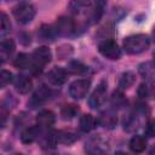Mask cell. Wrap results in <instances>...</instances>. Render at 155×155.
Masks as SVG:
<instances>
[{
    "mask_svg": "<svg viewBox=\"0 0 155 155\" xmlns=\"http://www.w3.org/2000/svg\"><path fill=\"white\" fill-rule=\"evenodd\" d=\"M150 39L145 34H134L125 38L124 48L130 54H138L149 48Z\"/></svg>",
    "mask_w": 155,
    "mask_h": 155,
    "instance_id": "cell-1",
    "label": "cell"
},
{
    "mask_svg": "<svg viewBox=\"0 0 155 155\" xmlns=\"http://www.w3.org/2000/svg\"><path fill=\"white\" fill-rule=\"evenodd\" d=\"M110 150V143L108 138L102 134L92 136L85 143V151L87 155H107Z\"/></svg>",
    "mask_w": 155,
    "mask_h": 155,
    "instance_id": "cell-2",
    "label": "cell"
},
{
    "mask_svg": "<svg viewBox=\"0 0 155 155\" xmlns=\"http://www.w3.org/2000/svg\"><path fill=\"white\" fill-rule=\"evenodd\" d=\"M51 58H52V53H51L48 47H46V46L38 47L31 54V68H30V70L34 74L40 73L44 69V67L51 62Z\"/></svg>",
    "mask_w": 155,
    "mask_h": 155,
    "instance_id": "cell-3",
    "label": "cell"
},
{
    "mask_svg": "<svg viewBox=\"0 0 155 155\" xmlns=\"http://www.w3.org/2000/svg\"><path fill=\"white\" fill-rule=\"evenodd\" d=\"M13 17L17 19V22L22 23V24H27V23H30L34 17H35V7L29 4V2H19L17 4L13 10Z\"/></svg>",
    "mask_w": 155,
    "mask_h": 155,
    "instance_id": "cell-4",
    "label": "cell"
},
{
    "mask_svg": "<svg viewBox=\"0 0 155 155\" xmlns=\"http://www.w3.org/2000/svg\"><path fill=\"white\" fill-rule=\"evenodd\" d=\"M98 51L102 56L109 59H119L121 57V48L111 39H105L101 41L98 45Z\"/></svg>",
    "mask_w": 155,
    "mask_h": 155,
    "instance_id": "cell-5",
    "label": "cell"
},
{
    "mask_svg": "<svg viewBox=\"0 0 155 155\" xmlns=\"http://www.w3.org/2000/svg\"><path fill=\"white\" fill-rule=\"evenodd\" d=\"M90 87H91L90 79H78L69 85V94L74 99H81L86 97Z\"/></svg>",
    "mask_w": 155,
    "mask_h": 155,
    "instance_id": "cell-6",
    "label": "cell"
},
{
    "mask_svg": "<svg viewBox=\"0 0 155 155\" xmlns=\"http://www.w3.org/2000/svg\"><path fill=\"white\" fill-rule=\"evenodd\" d=\"M107 90H108V84L105 81H101L96 90L92 92V94L88 98V104L91 108L97 109L99 108L107 99Z\"/></svg>",
    "mask_w": 155,
    "mask_h": 155,
    "instance_id": "cell-7",
    "label": "cell"
},
{
    "mask_svg": "<svg viewBox=\"0 0 155 155\" xmlns=\"http://www.w3.org/2000/svg\"><path fill=\"white\" fill-rule=\"evenodd\" d=\"M104 6L105 2L104 1H96V2H90L87 10L85 11V17H86V22L88 24H94L97 23L104 11Z\"/></svg>",
    "mask_w": 155,
    "mask_h": 155,
    "instance_id": "cell-8",
    "label": "cell"
},
{
    "mask_svg": "<svg viewBox=\"0 0 155 155\" xmlns=\"http://www.w3.org/2000/svg\"><path fill=\"white\" fill-rule=\"evenodd\" d=\"M54 28H56L57 34L62 35V36L73 35L76 30V25H75L74 19H71L70 17H65V16H62L57 19Z\"/></svg>",
    "mask_w": 155,
    "mask_h": 155,
    "instance_id": "cell-9",
    "label": "cell"
},
{
    "mask_svg": "<svg viewBox=\"0 0 155 155\" xmlns=\"http://www.w3.org/2000/svg\"><path fill=\"white\" fill-rule=\"evenodd\" d=\"M46 79L53 86H62L67 81V70L61 67H53L46 74Z\"/></svg>",
    "mask_w": 155,
    "mask_h": 155,
    "instance_id": "cell-10",
    "label": "cell"
},
{
    "mask_svg": "<svg viewBox=\"0 0 155 155\" xmlns=\"http://www.w3.org/2000/svg\"><path fill=\"white\" fill-rule=\"evenodd\" d=\"M98 124L105 128H114L117 124V116H116V113L113 111L111 109H108V110H104L101 113L99 117H98Z\"/></svg>",
    "mask_w": 155,
    "mask_h": 155,
    "instance_id": "cell-11",
    "label": "cell"
},
{
    "mask_svg": "<svg viewBox=\"0 0 155 155\" xmlns=\"http://www.w3.org/2000/svg\"><path fill=\"white\" fill-rule=\"evenodd\" d=\"M50 97H51V91H50V88H47L46 86L42 85V86H40V87L33 93V97H31L29 104L34 108V107H36V105H39V104H42V103H45L46 101H48Z\"/></svg>",
    "mask_w": 155,
    "mask_h": 155,
    "instance_id": "cell-12",
    "label": "cell"
},
{
    "mask_svg": "<svg viewBox=\"0 0 155 155\" xmlns=\"http://www.w3.org/2000/svg\"><path fill=\"white\" fill-rule=\"evenodd\" d=\"M54 114L51 110H41L36 115V122L40 128H50L54 124Z\"/></svg>",
    "mask_w": 155,
    "mask_h": 155,
    "instance_id": "cell-13",
    "label": "cell"
},
{
    "mask_svg": "<svg viewBox=\"0 0 155 155\" xmlns=\"http://www.w3.org/2000/svg\"><path fill=\"white\" fill-rule=\"evenodd\" d=\"M41 130L39 126H33V127H28L25 128L22 134H21V140L24 143V144H30L33 142H35L36 139L40 138L41 136Z\"/></svg>",
    "mask_w": 155,
    "mask_h": 155,
    "instance_id": "cell-14",
    "label": "cell"
},
{
    "mask_svg": "<svg viewBox=\"0 0 155 155\" xmlns=\"http://www.w3.org/2000/svg\"><path fill=\"white\" fill-rule=\"evenodd\" d=\"M15 87H16L17 92H19L22 94H25V93H28L31 90L33 82H31V80L28 76L21 74V75L17 76V79L15 81Z\"/></svg>",
    "mask_w": 155,
    "mask_h": 155,
    "instance_id": "cell-15",
    "label": "cell"
},
{
    "mask_svg": "<svg viewBox=\"0 0 155 155\" xmlns=\"http://www.w3.org/2000/svg\"><path fill=\"white\" fill-rule=\"evenodd\" d=\"M98 124V121L94 119V116L93 115H91V114H84L81 117H80V121H79V127H80V130L82 131V132H90V131H92L94 127H96V125Z\"/></svg>",
    "mask_w": 155,
    "mask_h": 155,
    "instance_id": "cell-16",
    "label": "cell"
},
{
    "mask_svg": "<svg viewBox=\"0 0 155 155\" xmlns=\"http://www.w3.org/2000/svg\"><path fill=\"white\" fill-rule=\"evenodd\" d=\"M147 148V140L143 136H139V134H136L131 138L130 140V149L133 151V153H142Z\"/></svg>",
    "mask_w": 155,
    "mask_h": 155,
    "instance_id": "cell-17",
    "label": "cell"
},
{
    "mask_svg": "<svg viewBox=\"0 0 155 155\" xmlns=\"http://www.w3.org/2000/svg\"><path fill=\"white\" fill-rule=\"evenodd\" d=\"M15 51V42L11 39H5L1 41L0 46V54H1V61L5 62Z\"/></svg>",
    "mask_w": 155,
    "mask_h": 155,
    "instance_id": "cell-18",
    "label": "cell"
},
{
    "mask_svg": "<svg viewBox=\"0 0 155 155\" xmlns=\"http://www.w3.org/2000/svg\"><path fill=\"white\" fill-rule=\"evenodd\" d=\"M13 64L18 69H30L31 68V56H29L27 53H19L15 58Z\"/></svg>",
    "mask_w": 155,
    "mask_h": 155,
    "instance_id": "cell-19",
    "label": "cell"
},
{
    "mask_svg": "<svg viewBox=\"0 0 155 155\" xmlns=\"http://www.w3.org/2000/svg\"><path fill=\"white\" fill-rule=\"evenodd\" d=\"M78 114H79V107L75 104H67L61 110V116L65 121L73 120Z\"/></svg>",
    "mask_w": 155,
    "mask_h": 155,
    "instance_id": "cell-20",
    "label": "cell"
},
{
    "mask_svg": "<svg viewBox=\"0 0 155 155\" xmlns=\"http://www.w3.org/2000/svg\"><path fill=\"white\" fill-rule=\"evenodd\" d=\"M57 31L54 25H42L39 30V36L41 38V40H46V41H52L54 40V38L57 36Z\"/></svg>",
    "mask_w": 155,
    "mask_h": 155,
    "instance_id": "cell-21",
    "label": "cell"
},
{
    "mask_svg": "<svg viewBox=\"0 0 155 155\" xmlns=\"http://www.w3.org/2000/svg\"><path fill=\"white\" fill-rule=\"evenodd\" d=\"M57 138H58V143L62 144H73L74 142L78 140V134L71 132V131H59L57 132Z\"/></svg>",
    "mask_w": 155,
    "mask_h": 155,
    "instance_id": "cell-22",
    "label": "cell"
},
{
    "mask_svg": "<svg viewBox=\"0 0 155 155\" xmlns=\"http://www.w3.org/2000/svg\"><path fill=\"white\" fill-rule=\"evenodd\" d=\"M136 81V76L131 71H125L121 76H120V80H119V87L120 90H127L130 88Z\"/></svg>",
    "mask_w": 155,
    "mask_h": 155,
    "instance_id": "cell-23",
    "label": "cell"
},
{
    "mask_svg": "<svg viewBox=\"0 0 155 155\" xmlns=\"http://www.w3.org/2000/svg\"><path fill=\"white\" fill-rule=\"evenodd\" d=\"M40 138H41V144L45 148H54L58 143L57 132H47V133L40 136Z\"/></svg>",
    "mask_w": 155,
    "mask_h": 155,
    "instance_id": "cell-24",
    "label": "cell"
},
{
    "mask_svg": "<svg viewBox=\"0 0 155 155\" xmlns=\"http://www.w3.org/2000/svg\"><path fill=\"white\" fill-rule=\"evenodd\" d=\"M139 73L144 78L155 79V64L153 63H143L139 65Z\"/></svg>",
    "mask_w": 155,
    "mask_h": 155,
    "instance_id": "cell-25",
    "label": "cell"
},
{
    "mask_svg": "<svg viewBox=\"0 0 155 155\" xmlns=\"http://www.w3.org/2000/svg\"><path fill=\"white\" fill-rule=\"evenodd\" d=\"M68 71L71 74H82V73L87 71V67L84 65L79 61H71L68 64Z\"/></svg>",
    "mask_w": 155,
    "mask_h": 155,
    "instance_id": "cell-26",
    "label": "cell"
},
{
    "mask_svg": "<svg viewBox=\"0 0 155 155\" xmlns=\"http://www.w3.org/2000/svg\"><path fill=\"white\" fill-rule=\"evenodd\" d=\"M10 30H11L10 19H8V17L5 12H1L0 13V34L4 36L7 33H10Z\"/></svg>",
    "mask_w": 155,
    "mask_h": 155,
    "instance_id": "cell-27",
    "label": "cell"
},
{
    "mask_svg": "<svg viewBox=\"0 0 155 155\" xmlns=\"http://www.w3.org/2000/svg\"><path fill=\"white\" fill-rule=\"evenodd\" d=\"M125 103H126V99H125L124 94L120 91H115L113 93V97H111V104L116 108H121Z\"/></svg>",
    "mask_w": 155,
    "mask_h": 155,
    "instance_id": "cell-28",
    "label": "cell"
},
{
    "mask_svg": "<svg viewBox=\"0 0 155 155\" xmlns=\"http://www.w3.org/2000/svg\"><path fill=\"white\" fill-rule=\"evenodd\" d=\"M11 81H12V74L7 70H2L1 75H0V87L5 88Z\"/></svg>",
    "mask_w": 155,
    "mask_h": 155,
    "instance_id": "cell-29",
    "label": "cell"
},
{
    "mask_svg": "<svg viewBox=\"0 0 155 155\" xmlns=\"http://www.w3.org/2000/svg\"><path fill=\"white\" fill-rule=\"evenodd\" d=\"M145 134L148 137H155V122L149 121L145 126Z\"/></svg>",
    "mask_w": 155,
    "mask_h": 155,
    "instance_id": "cell-30",
    "label": "cell"
},
{
    "mask_svg": "<svg viewBox=\"0 0 155 155\" xmlns=\"http://www.w3.org/2000/svg\"><path fill=\"white\" fill-rule=\"evenodd\" d=\"M138 94H139V97H142V98L148 97V94H149V88H148V85L142 84V85L139 86V88H138Z\"/></svg>",
    "mask_w": 155,
    "mask_h": 155,
    "instance_id": "cell-31",
    "label": "cell"
},
{
    "mask_svg": "<svg viewBox=\"0 0 155 155\" xmlns=\"http://www.w3.org/2000/svg\"><path fill=\"white\" fill-rule=\"evenodd\" d=\"M115 155H127V154H125V153H122V151H117Z\"/></svg>",
    "mask_w": 155,
    "mask_h": 155,
    "instance_id": "cell-32",
    "label": "cell"
},
{
    "mask_svg": "<svg viewBox=\"0 0 155 155\" xmlns=\"http://www.w3.org/2000/svg\"><path fill=\"white\" fill-rule=\"evenodd\" d=\"M153 36H154V40H155V28H154V30H153Z\"/></svg>",
    "mask_w": 155,
    "mask_h": 155,
    "instance_id": "cell-33",
    "label": "cell"
},
{
    "mask_svg": "<svg viewBox=\"0 0 155 155\" xmlns=\"http://www.w3.org/2000/svg\"><path fill=\"white\" fill-rule=\"evenodd\" d=\"M154 58H155V52H154Z\"/></svg>",
    "mask_w": 155,
    "mask_h": 155,
    "instance_id": "cell-34",
    "label": "cell"
},
{
    "mask_svg": "<svg viewBox=\"0 0 155 155\" xmlns=\"http://www.w3.org/2000/svg\"><path fill=\"white\" fill-rule=\"evenodd\" d=\"M18 155H22V154H18Z\"/></svg>",
    "mask_w": 155,
    "mask_h": 155,
    "instance_id": "cell-35",
    "label": "cell"
}]
</instances>
